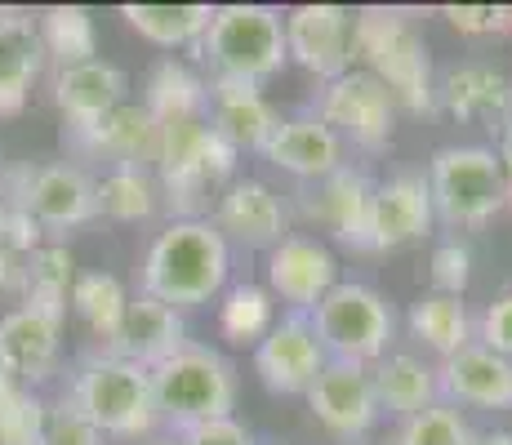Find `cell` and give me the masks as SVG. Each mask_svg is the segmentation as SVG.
Here are the masks:
<instances>
[{
	"label": "cell",
	"mask_w": 512,
	"mask_h": 445,
	"mask_svg": "<svg viewBox=\"0 0 512 445\" xmlns=\"http://www.w3.org/2000/svg\"><path fill=\"white\" fill-rule=\"evenodd\" d=\"M477 343H486L490 352L512 361V290L477 312Z\"/></svg>",
	"instance_id": "41"
},
{
	"label": "cell",
	"mask_w": 512,
	"mask_h": 445,
	"mask_svg": "<svg viewBox=\"0 0 512 445\" xmlns=\"http://www.w3.org/2000/svg\"><path fill=\"white\" fill-rule=\"evenodd\" d=\"M41 72H45V49L41 36H36V18L0 9V116L23 112Z\"/></svg>",
	"instance_id": "27"
},
{
	"label": "cell",
	"mask_w": 512,
	"mask_h": 445,
	"mask_svg": "<svg viewBox=\"0 0 512 445\" xmlns=\"http://www.w3.org/2000/svg\"><path fill=\"white\" fill-rule=\"evenodd\" d=\"M139 445H179V437H174V432H156V437H147Z\"/></svg>",
	"instance_id": "46"
},
{
	"label": "cell",
	"mask_w": 512,
	"mask_h": 445,
	"mask_svg": "<svg viewBox=\"0 0 512 445\" xmlns=\"http://www.w3.org/2000/svg\"><path fill=\"white\" fill-rule=\"evenodd\" d=\"M121 103H130V76L116 63H107L103 54L90 58V63L58 67L54 72V107L63 116V130L98 125Z\"/></svg>",
	"instance_id": "23"
},
{
	"label": "cell",
	"mask_w": 512,
	"mask_h": 445,
	"mask_svg": "<svg viewBox=\"0 0 512 445\" xmlns=\"http://www.w3.org/2000/svg\"><path fill=\"white\" fill-rule=\"evenodd\" d=\"M179 445H259V441H254V432L232 414V419H214V423H201V428L179 432Z\"/></svg>",
	"instance_id": "42"
},
{
	"label": "cell",
	"mask_w": 512,
	"mask_h": 445,
	"mask_svg": "<svg viewBox=\"0 0 512 445\" xmlns=\"http://www.w3.org/2000/svg\"><path fill=\"white\" fill-rule=\"evenodd\" d=\"M326 365H330V356L321 348L308 312H281L277 325L254 348V374L277 397H308V388L317 383V374Z\"/></svg>",
	"instance_id": "12"
},
{
	"label": "cell",
	"mask_w": 512,
	"mask_h": 445,
	"mask_svg": "<svg viewBox=\"0 0 512 445\" xmlns=\"http://www.w3.org/2000/svg\"><path fill=\"white\" fill-rule=\"evenodd\" d=\"M156 414H161V432H187L214 419H232L236 410V365L210 343L187 339L170 361L152 370Z\"/></svg>",
	"instance_id": "5"
},
{
	"label": "cell",
	"mask_w": 512,
	"mask_h": 445,
	"mask_svg": "<svg viewBox=\"0 0 512 445\" xmlns=\"http://www.w3.org/2000/svg\"><path fill=\"white\" fill-rule=\"evenodd\" d=\"M187 343V321L183 312L165 308L161 299L152 294H130V308H125V321L116 330V339L107 343L103 352L112 356H125V361L143 365V370H156L161 361H170Z\"/></svg>",
	"instance_id": "24"
},
{
	"label": "cell",
	"mask_w": 512,
	"mask_h": 445,
	"mask_svg": "<svg viewBox=\"0 0 512 445\" xmlns=\"http://www.w3.org/2000/svg\"><path fill=\"white\" fill-rule=\"evenodd\" d=\"M472 441H477L472 419L464 410H455V405H446V401H437V405H428V410L401 419L388 437V445H472Z\"/></svg>",
	"instance_id": "36"
},
{
	"label": "cell",
	"mask_w": 512,
	"mask_h": 445,
	"mask_svg": "<svg viewBox=\"0 0 512 445\" xmlns=\"http://www.w3.org/2000/svg\"><path fill=\"white\" fill-rule=\"evenodd\" d=\"M406 330L419 343V352H432L437 361L464 352L468 343H477V312L468 308V299L459 294H419L406 312Z\"/></svg>",
	"instance_id": "28"
},
{
	"label": "cell",
	"mask_w": 512,
	"mask_h": 445,
	"mask_svg": "<svg viewBox=\"0 0 512 445\" xmlns=\"http://www.w3.org/2000/svg\"><path fill=\"white\" fill-rule=\"evenodd\" d=\"M437 107L464 125L504 130L512 121V81L486 58H464L437 76Z\"/></svg>",
	"instance_id": "21"
},
{
	"label": "cell",
	"mask_w": 512,
	"mask_h": 445,
	"mask_svg": "<svg viewBox=\"0 0 512 445\" xmlns=\"http://www.w3.org/2000/svg\"><path fill=\"white\" fill-rule=\"evenodd\" d=\"M125 308H130V290H125L121 276H112V272H81L72 285V299H67V312H72L103 348L116 339V330H121Z\"/></svg>",
	"instance_id": "35"
},
{
	"label": "cell",
	"mask_w": 512,
	"mask_h": 445,
	"mask_svg": "<svg viewBox=\"0 0 512 445\" xmlns=\"http://www.w3.org/2000/svg\"><path fill=\"white\" fill-rule=\"evenodd\" d=\"M263 161L308 187V183H321V178L339 174L343 165H348V143H343L317 112H294V116H281L277 134L263 147Z\"/></svg>",
	"instance_id": "20"
},
{
	"label": "cell",
	"mask_w": 512,
	"mask_h": 445,
	"mask_svg": "<svg viewBox=\"0 0 512 445\" xmlns=\"http://www.w3.org/2000/svg\"><path fill=\"white\" fill-rule=\"evenodd\" d=\"M143 107L156 116V125L179 121V116H201L210 112V81L196 67L179 63V58H161L147 76Z\"/></svg>",
	"instance_id": "30"
},
{
	"label": "cell",
	"mask_w": 512,
	"mask_h": 445,
	"mask_svg": "<svg viewBox=\"0 0 512 445\" xmlns=\"http://www.w3.org/2000/svg\"><path fill=\"white\" fill-rule=\"evenodd\" d=\"M45 423V397L0 374V445H36Z\"/></svg>",
	"instance_id": "37"
},
{
	"label": "cell",
	"mask_w": 512,
	"mask_h": 445,
	"mask_svg": "<svg viewBox=\"0 0 512 445\" xmlns=\"http://www.w3.org/2000/svg\"><path fill=\"white\" fill-rule=\"evenodd\" d=\"M0 196L18 205L45 241H63L67 232L98 219V196L94 174L76 161H41V165H18V170L0 174Z\"/></svg>",
	"instance_id": "9"
},
{
	"label": "cell",
	"mask_w": 512,
	"mask_h": 445,
	"mask_svg": "<svg viewBox=\"0 0 512 445\" xmlns=\"http://www.w3.org/2000/svg\"><path fill=\"white\" fill-rule=\"evenodd\" d=\"M277 299L259 281H232L219 294V330L232 348H259L263 334L277 325Z\"/></svg>",
	"instance_id": "34"
},
{
	"label": "cell",
	"mask_w": 512,
	"mask_h": 445,
	"mask_svg": "<svg viewBox=\"0 0 512 445\" xmlns=\"http://www.w3.org/2000/svg\"><path fill=\"white\" fill-rule=\"evenodd\" d=\"M121 18L156 49H183V45L196 49L214 18V5H170V0H156V5H121Z\"/></svg>",
	"instance_id": "31"
},
{
	"label": "cell",
	"mask_w": 512,
	"mask_h": 445,
	"mask_svg": "<svg viewBox=\"0 0 512 445\" xmlns=\"http://www.w3.org/2000/svg\"><path fill=\"white\" fill-rule=\"evenodd\" d=\"M308 316L330 361L374 365L397 348V312L366 281H339Z\"/></svg>",
	"instance_id": "8"
},
{
	"label": "cell",
	"mask_w": 512,
	"mask_h": 445,
	"mask_svg": "<svg viewBox=\"0 0 512 445\" xmlns=\"http://www.w3.org/2000/svg\"><path fill=\"white\" fill-rule=\"evenodd\" d=\"M63 321L67 316L18 303L0 316V374L18 388L36 392L58 374L63 361Z\"/></svg>",
	"instance_id": "11"
},
{
	"label": "cell",
	"mask_w": 512,
	"mask_h": 445,
	"mask_svg": "<svg viewBox=\"0 0 512 445\" xmlns=\"http://www.w3.org/2000/svg\"><path fill=\"white\" fill-rule=\"evenodd\" d=\"M196 54L210 63L214 81L268 85L290 67L285 54V14L272 5H219Z\"/></svg>",
	"instance_id": "6"
},
{
	"label": "cell",
	"mask_w": 512,
	"mask_h": 445,
	"mask_svg": "<svg viewBox=\"0 0 512 445\" xmlns=\"http://www.w3.org/2000/svg\"><path fill=\"white\" fill-rule=\"evenodd\" d=\"M352 67L370 72L401 112H437V67L419 23L401 9L366 5L352 18Z\"/></svg>",
	"instance_id": "2"
},
{
	"label": "cell",
	"mask_w": 512,
	"mask_h": 445,
	"mask_svg": "<svg viewBox=\"0 0 512 445\" xmlns=\"http://www.w3.org/2000/svg\"><path fill=\"white\" fill-rule=\"evenodd\" d=\"M210 125L219 130L236 152H259L268 147V138L277 134L281 112L268 103L263 85L245 81H214L210 76Z\"/></svg>",
	"instance_id": "25"
},
{
	"label": "cell",
	"mask_w": 512,
	"mask_h": 445,
	"mask_svg": "<svg viewBox=\"0 0 512 445\" xmlns=\"http://www.w3.org/2000/svg\"><path fill=\"white\" fill-rule=\"evenodd\" d=\"M441 18H446L459 36L508 32V5H441Z\"/></svg>",
	"instance_id": "40"
},
{
	"label": "cell",
	"mask_w": 512,
	"mask_h": 445,
	"mask_svg": "<svg viewBox=\"0 0 512 445\" xmlns=\"http://www.w3.org/2000/svg\"><path fill=\"white\" fill-rule=\"evenodd\" d=\"M437 232V210L423 170H401L383 183H374L370 227H366V254H392L415 241H428Z\"/></svg>",
	"instance_id": "13"
},
{
	"label": "cell",
	"mask_w": 512,
	"mask_h": 445,
	"mask_svg": "<svg viewBox=\"0 0 512 445\" xmlns=\"http://www.w3.org/2000/svg\"><path fill=\"white\" fill-rule=\"evenodd\" d=\"M0 174H5V165H0Z\"/></svg>",
	"instance_id": "49"
},
{
	"label": "cell",
	"mask_w": 512,
	"mask_h": 445,
	"mask_svg": "<svg viewBox=\"0 0 512 445\" xmlns=\"http://www.w3.org/2000/svg\"><path fill=\"white\" fill-rule=\"evenodd\" d=\"M210 223L228 236V245L268 254L290 236L294 210L277 187L263 183V178H232V183L223 187V196L214 201Z\"/></svg>",
	"instance_id": "14"
},
{
	"label": "cell",
	"mask_w": 512,
	"mask_h": 445,
	"mask_svg": "<svg viewBox=\"0 0 512 445\" xmlns=\"http://www.w3.org/2000/svg\"><path fill=\"white\" fill-rule=\"evenodd\" d=\"M508 27H512V5H508Z\"/></svg>",
	"instance_id": "48"
},
{
	"label": "cell",
	"mask_w": 512,
	"mask_h": 445,
	"mask_svg": "<svg viewBox=\"0 0 512 445\" xmlns=\"http://www.w3.org/2000/svg\"><path fill=\"white\" fill-rule=\"evenodd\" d=\"M308 410L330 437L339 441H366L379 428L383 410L374 397V379L370 365H348V361H330L317 374V383L308 388Z\"/></svg>",
	"instance_id": "17"
},
{
	"label": "cell",
	"mask_w": 512,
	"mask_h": 445,
	"mask_svg": "<svg viewBox=\"0 0 512 445\" xmlns=\"http://www.w3.org/2000/svg\"><path fill=\"white\" fill-rule=\"evenodd\" d=\"M107 437L76 410L72 401H45V423H41V441L36 445H103Z\"/></svg>",
	"instance_id": "39"
},
{
	"label": "cell",
	"mask_w": 512,
	"mask_h": 445,
	"mask_svg": "<svg viewBox=\"0 0 512 445\" xmlns=\"http://www.w3.org/2000/svg\"><path fill=\"white\" fill-rule=\"evenodd\" d=\"M472 445H512V432L504 428H495V432H477V441Z\"/></svg>",
	"instance_id": "45"
},
{
	"label": "cell",
	"mask_w": 512,
	"mask_h": 445,
	"mask_svg": "<svg viewBox=\"0 0 512 445\" xmlns=\"http://www.w3.org/2000/svg\"><path fill=\"white\" fill-rule=\"evenodd\" d=\"M428 272H432V290L437 294H459V299H464L472 285V250L459 236H441V241L432 245Z\"/></svg>",
	"instance_id": "38"
},
{
	"label": "cell",
	"mask_w": 512,
	"mask_h": 445,
	"mask_svg": "<svg viewBox=\"0 0 512 445\" xmlns=\"http://www.w3.org/2000/svg\"><path fill=\"white\" fill-rule=\"evenodd\" d=\"M36 36H41L45 63L76 67L98 58V23L85 5H49L36 14Z\"/></svg>",
	"instance_id": "32"
},
{
	"label": "cell",
	"mask_w": 512,
	"mask_h": 445,
	"mask_svg": "<svg viewBox=\"0 0 512 445\" xmlns=\"http://www.w3.org/2000/svg\"><path fill=\"white\" fill-rule=\"evenodd\" d=\"M370 201H374V178L361 165H343L339 174L299 187L303 219L317 223L321 232H330L339 245H352V250H366Z\"/></svg>",
	"instance_id": "19"
},
{
	"label": "cell",
	"mask_w": 512,
	"mask_h": 445,
	"mask_svg": "<svg viewBox=\"0 0 512 445\" xmlns=\"http://www.w3.org/2000/svg\"><path fill=\"white\" fill-rule=\"evenodd\" d=\"M499 165H504V183H508V210H512V121L499 130V147H495Z\"/></svg>",
	"instance_id": "44"
},
{
	"label": "cell",
	"mask_w": 512,
	"mask_h": 445,
	"mask_svg": "<svg viewBox=\"0 0 512 445\" xmlns=\"http://www.w3.org/2000/svg\"><path fill=\"white\" fill-rule=\"evenodd\" d=\"M428 192L437 223L446 227H481L499 210H508V183L495 147L481 143H450L437 147L428 161Z\"/></svg>",
	"instance_id": "7"
},
{
	"label": "cell",
	"mask_w": 512,
	"mask_h": 445,
	"mask_svg": "<svg viewBox=\"0 0 512 445\" xmlns=\"http://www.w3.org/2000/svg\"><path fill=\"white\" fill-rule=\"evenodd\" d=\"M352 18L348 5H294L285 14V54L321 85L352 72Z\"/></svg>",
	"instance_id": "16"
},
{
	"label": "cell",
	"mask_w": 512,
	"mask_h": 445,
	"mask_svg": "<svg viewBox=\"0 0 512 445\" xmlns=\"http://www.w3.org/2000/svg\"><path fill=\"white\" fill-rule=\"evenodd\" d=\"M339 445H366V441H339Z\"/></svg>",
	"instance_id": "47"
},
{
	"label": "cell",
	"mask_w": 512,
	"mask_h": 445,
	"mask_svg": "<svg viewBox=\"0 0 512 445\" xmlns=\"http://www.w3.org/2000/svg\"><path fill=\"white\" fill-rule=\"evenodd\" d=\"M76 254L63 241H41L32 250V259L23 267V285H18V299L32 303V308L67 316V299H72L76 285Z\"/></svg>",
	"instance_id": "33"
},
{
	"label": "cell",
	"mask_w": 512,
	"mask_h": 445,
	"mask_svg": "<svg viewBox=\"0 0 512 445\" xmlns=\"http://www.w3.org/2000/svg\"><path fill=\"white\" fill-rule=\"evenodd\" d=\"M67 401L103 432L107 441H147L161 432V414H156L152 370L125 361L112 352H90L76 361L72 379H67Z\"/></svg>",
	"instance_id": "4"
},
{
	"label": "cell",
	"mask_w": 512,
	"mask_h": 445,
	"mask_svg": "<svg viewBox=\"0 0 512 445\" xmlns=\"http://www.w3.org/2000/svg\"><path fill=\"white\" fill-rule=\"evenodd\" d=\"M268 290L272 299L285 303V312H312L321 299L343 281L339 259L317 236L290 232L277 250H268Z\"/></svg>",
	"instance_id": "18"
},
{
	"label": "cell",
	"mask_w": 512,
	"mask_h": 445,
	"mask_svg": "<svg viewBox=\"0 0 512 445\" xmlns=\"http://www.w3.org/2000/svg\"><path fill=\"white\" fill-rule=\"evenodd\" d=\"M370 379H374V397H379V410L388 414V419H397V423L441 401L437 361H428L423 352L392 348L388 356H379V361L370 365Z\"/></svg>",
	"instance_id": "26"
},
{
	"label": "cell",
	"mask_w": 512,
	"mask_h": 445,
	"mask_svg": "<svg viewBox=\"0 0 512 445\" xmlns=\"http://www.w3.org/2000/svg\"><path fill=\"white\" fill-rule=\"evenodd\" d=\"M67 152L81 161H103L107 170H125V165H139V170H156V147H161V125L147 112L143 103H121L116 112H107L98 125L85 130H63Z\"/></svg>",
	"instance_id": "15"
},
{
	"label": "cell",
	"mask_w": 512,
	"mask_h": 445,
	"mask_svg": "<svg viewBox=\"0 0 512 445\" xmlns=\"http://www.w3.org/2000/svg\"><path fill=\"white\" fill-rule=\"evenodd\" d=\"M312 112L357 152H388L401 107L392 103V94L370 72L352 67V72L334 76V81L317 89V107Z\"/></svg>",
	"instance_id": "10"
},
{
	"label": "cell",
	"mask_w": 512,
	"mask_h": 445,
	"mask_svg": "<svg viewBox=\"0 0 512 445\" xmlns=\"http://www.w3.org/2000/svg\"><path fill=\"white\" fill-rule=\"evenodd\" d=\"M232 276V245L210 219H170L143 254V294L174 312L219 299Z\"/></svg>",
	"instance_id": "1"
},
{
	"label": "cell",
	"mask_w": 512,
	"mask_h": 445,
	"mask_svg": "<svg viewBox=\"0 0 512 445\" xmlns=\"http://www.w3.org/2000/svg\"><path fill=\"white\" fill-rule=\"evenodd\" d=\"M94 196H98V214L112 223H152L165 210L156 170H139V165L103 170L94 178Z\"/></svg>",
	"instance_id": "29"
},
{
	"label": "cell",
	"mask_w": 512,
	"mask_h": 445,
	"mask_svg": "<svg viewBox=\"0 0 512 445\" xmlns=\"http://www.w3.org/2000/svg\"><path fill=\"white\" fill-rule=\"evenodd\" d=\"M241 152L210 125V112L161 121L156 147V183L170 219H210L214 201L236 178Z\"/></svg>",
	"instance_id": "3"
},
{
	"label": "cell",
	"mask_w": 512,
	"mask_h": 445,
	"mask_svg": "<svg viewBox=\"0 0 512 445\" xmlns=\"http://www.w3.org/2000/svg\"><path fill=\"white\" fill-rule=\"evenodd\" d=\"M441 401L455 410H512V361L490 352L486 343H468L464 352L437 361Z\"/></svg>",
	"instance_id": "22"
},
{
	"label": "cell",
	"mask_w": 512,
	"mask_h": 445,
	"mask_svg": "<svg viewBox=\"0 0 512 445\" xmlns=\"http://www.w3.org/2000/svg\"><path fill=\"white\" fill-rule=\"evenodd\" d=\"M27 259H32V254H18V250H5V245H0V294H18Z\"/></svg>",
	"instance_id": "43"
}]
</instances>
